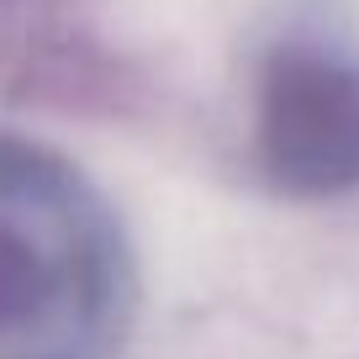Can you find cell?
I'll list each match as a JSON object with an SVG mask.
<instances>
[{"label":"cell","instance_id":"1","mask_svg":"<svg viewBox=\"0 0 359 359\" xmlns=\"http://www.w3.org/2000/svg\"><path fill=\"white\" fill-rule=\"evenodd\" d=\"M127 306L111 201L58 148L0 133V359H111Z\"/></svg>","mask_w":359,"mask_h":359},{"label":"cell","instance_id":"2","mask_svg":"<svg viewBox=\"0 0 359 359\" xmlns=\"http://www.w3.org/2000/svg\"><path fill=\"white\" fill-rule=\"evenodd\" d=\"M259 158L280 191H359V64L312 43H285L259 74Z\"/></svg>","mask_w":359,"mask_h":359}]
</instances>
